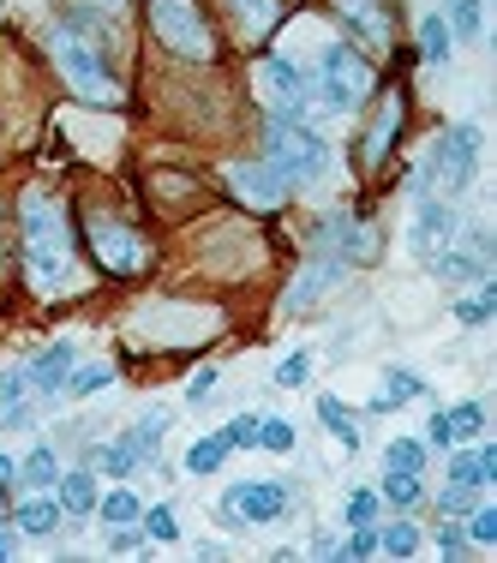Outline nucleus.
<instances>
[{
  "label": "nucleus",
  "instance_id": "27",
  "mask_svg": "<svg viewBox=\"0 0 497 563\" xmlns=\"http://www.w3.org/2000/svg\"><path fill=\"white\" fill-rule=\"evenodd\" d=\"M222 455H228V438H198V444L186 450V467H192V474H217Z\"/></svg>",
  "mask_w": 497,
  "mask_h": 563
},
{
  "label": "nucleus",
  "instance_id": "31",
  "mask_svg": "<svg viewBox=\"0 0 497 563\" xmlns=\"http://www.w3.org/2000/svg\"><path fill=\"white\" fill-rule=\"evenodd\" d=\"M420 55H426V60H443V55H450V24H443V19H426V24H420Z\"/></svg>",
  "mask_w": 497,
  "mask_h": 563
},
{
  "label": "nucleus",
  "instance_id": "11",
  "mask_svg": "<svg viewBox=\"0 0 497 563\" xmlns=\"http://www.w3.org/2000/svg\"><path fill=\"white\" fill-rule=\"evenodd\" d=\"M228 192H234L240 205H252V210H276V205H288L294 186L281 180L270 163H234L228 168Z\"/></svg>",
  "mask_w": 497,
  "mask_h": 563
},
{
  "label": "nucleus",
  "instance_id": "45",
  "mask_svg": "<svg viewBox=\"0 0 497 563\" xmlns=\"http://www.w3.org/2000/svg\"><path fill=\"white\" fill-rule=\"evenodd\" d=\"M90 7H102V12H120V7H126V0H90Z\"/></svg>",
  "mask_w": 497,
  "mask_h": 563
},
{
  "label": "nucleus",
  "instance_id": "41",
  "mask_svg": "<svg viewBox=\"0 0 497 563\" xmlns=\"http://www.w3.org/2000/svg\"><path fill=\"white\" fill-rule=\"evenodd\" d=\"M438 552H443V558H462V552H467V533L455 528V521H443V528H438Z\"/></svg>",
  "mask_w": 497,
  "mask_h": 563
},
{
  "label": "nucleus",
  "instance_id": "19",
  "mask_svg": "<svg viewBox=\"0 0 497 563\" xmlns=\"http://www.w3.org/2000/svg\"><path fill=\"white\" fill-rule=\"evenodd\" d=\"M378 552H384V558H413V552H420V528H413L408 516H401V521H384V528H378Z\"/></svg>",
  "mask_w": 497,
  "mask_h": 563
},
{
  "label": "nucleus",
  "instance_id": "23",
  "mask_svg": "<svg viewBox=\"0 0 497 563\" xmlns=\"http://www.w3.org/2000/svg\"><path fill=\"white\" fill-rule=\"evenodd\" d=\"M450 36H467V43H474L479 31H486V12H479V0H450Z\"/></svg>",
  "mask_w": 497,
  "mask_h": 563
},
{
  "label": "nucleus",
  "instance_id": "42",
  "mask_svg": "<svg viewBox=\"0 0 497 563\" xmlns=\"http://www.w3.org/2000/svg\"><path fill=\"white\" fill-rule=\"evenodd\" d=\"M205 396H217V366L192 372V384H186V401H205Z\"/></svg>",
  "mask_w": 497,
  "mask_h": 563
},
{
  "label": "nucleus",
  "instance_id": "39",
  "mask_svg": "<svg viewBox=\"0 0 497 563\" xmlns=\"http://www.w3.org/2000/svg\"><path fill=\"white\" fill-rule=\"evenodd\" d=\"M306 372H312V360H306V354H288V360L276 366V384H281V390H294V384H306Z\"/></svg>",
  "mask_w": 497,
  "mask_h": 563
},
{
  "label": "nucleus",
  "instance_id": "15",
  "mask_svg": "<svg viewBox=\"0 0 497 563\" xmlns=\"http://www.w3.org/2000/svg\"><path fill=\"white\" fill-rule=\"evenodd\" d=\"M450 234H455L450 205H438V198H420V217H413V252H420V258H432V252L450 246Z\"/></svg>",
  "mask_w": 497,
  "mask_h": 563
},
{
  "label": "nucleus",
  "instance_id": "40",
  "mask_svg": "<svg viewBox=\"0 0 497 563\" xmlns=\"http://www.w3.org/2000/svg\"><path fill=\"white\" fill-rule=\"evenodd\" d=\"M372 516H378V492H354V498H347V521L360 528V521H372Z\"/></svg>",
  "mask_w": 497,
  "mask_h": 563
},
{
  "label": "nucleus",
  "instance_id": "46",
  "mask_svg": "<svg viewBox=\"0 0 497 563\" xmlns=\"http://www.w3.org/2000/svg\"><path fill=\"white\" fill-rule=\"evenodd\" d=\"M0 558H12V540H7V533H0Z\"/></svg>",
  "mask_w": 497,
  "mask_h": 563
},
{
  "label": "nucleus",
  "instance_id": "26",
  "mask_svg": "<svg viewBox=\"0 0 497 563\" xmlns=\"http://www.w3.org/2000/svg\"><path fill=\"white\" fill-rule=\"evenodd\" d=\"M97 462H102V474L126 479L132 467H139V444H132V438H120V444H102V450H97Z\"/></svg>",
  "mask_w": 497,
  "mask_h": 563
},
{
  "label": "nucleus",
  "instance_id": "1",
  "mask_svg": "<svg viewBox=\"0 0 497 563\" xmlns=\"http://www.w3.org/2000/svg\"><path fill=\"white\" fill-rule=\"evenodd\" d=\"M19 258H24V282L36 294H73L78 288V234L73 217L55 192L31 186L19 198Z\"/></svg>",
  "mask_w": 497,
  "mask_h": 563
},
{
  "label": "nucleus",
  "instance_id": "36",
  "mask_svg": "<svg viewBox=\"0 0 497 563\" xmlns=\"http://www.w3.org/2000/svg\"><path fill=\"white\" fill-rule=\"evenodd\" d=\"M335 552H342V558H372V552H378V528H372V521H360V528H354V540H347V545H335Z\"/></svg>",
  "mask_w": 497,
  "mask_h": 563
},
{
  "label": "nucleus",
  "instance_id": "34",
  "mask_svg": "<svg viewBox=\"0 0 497 563\" xmlns=\"http://www.w3.org/2000/svg\"><path fill=\"white\" fill-rule=\"evenodd\" d=\"M144 533H151V540H174V533H180V528H174V509L168 504H156V509H144Z\"/></svg>",
  "mask_w": 497,
  "mask_h": 563
},
{
  "label": "nucleus",
  "instance_id": "13",
  "mask_svg": "<svg viewBox=\"0 0 497 563\" xmlns=\"http://www.w3.org/2000/svg\"><path fill=\"white\" fill-rule=\"evenodd\" d=\"M228 24H234V36L246 48H264L276 36V24L288 19V0H222Z\"/></svg>",
  "mask_w": 497,
  "mask_h": 563
},
{
  "label": "nucleus",
  "instance_id": "44",
  "mask_svg": "<svg viewBox=\"0 0 497 563\" xmlns=\"http://www.w3.org/2000/svg\"><path fill=\"white\" fill-rule=\"evenodd\" d=\"M12 474H19V467H12V462H7V455H0V492H7V486H12Z\"/></svg>",
  "mask_w": 497,
  "mask_h": 563
},
{
  "label": "nucleus",
  "instance_id": "28",
  "mask_svg": "<svg viewBox=\"0 0 497 563\" xmlns=\"http://www.w3.org/2000/svg\"><path fill=\"white\" fill-rule=\"evenodd\" d=\"M97 509H102V521H109V528H126V521H139V516H144L132 492H109V498H102Z\"/></svg>",
  "mask_w": 497,
  "mask_h": 563
},
{
  "label": "nucleus",
  "instance_id": "29",
  "mask_svg": "<svg viewBox=\"0 0 497 563\" xmlns=\"http://www.w3.org/2000/svg\"><path fill=\"white\" fill-rule=\"evenodd\" d=\"M102 384H114V372H109V366H85V372H66L60 390H66V396H97Z\"/></svg>",
  "mask_w": 497,
  "mask_h": 563
},
{
  "label": "nucleus",
  "instance_id": "25",
  "mask_svg": "<svg viewBox=\"0 0 497 563\" xmlns=\"http://www.w3.org/2000/svg\"><path fill=\"white\" fill-rule=\"evenodd\" d=\"M413 396H426V384L420 378H413V372H389V378H384V396L378 401H372V408H396V401H413Z\"/></svg>",
  "mask_w": 497,
  "mask_h": 563
},
{
  "label": "nucleus",
  "instance_id": "10",
  "mask_svg": "<svg viewBox=\"0 0 497 563\" xmlns=\"http://www.w3.org/2000/svg\"><path fill=\"white\" fill-rule=\"evenodd\" d=\"M401 120H408V97H401V90H384L378 114L366 120V132H360V168L366 174L389 163V151H396V139H401Z\"/></svg>",
  "mask_w": 497,
  "mask_h": 563
},
{
  "label": "nucleus",
  "instance_id": "6",
  "mask_svg": "<svg viewBox=\"0 0 497 563\" xmlns=\"http://www.w3.org/2000/svg\"><path fill=\"white\" fill-rule=\"evenodd\" d=\"M372 90H378V73H372V60L360 55V48L330 43L324 55H318V97H324L330 109H360Z\"/></svg>",
  "mask_w": 497,
  "mask_h": 563
},
{
  "label": "nucleus",
  "instance_id": "17",
  "mask_svg": "<svg viewBox=\"0 0 497 563\" xmlns=\"http://www.w3.org/2000/svg\"><path fill=\"white\" fill-rule=\"evenodd\" d=\"M492 474H497V450H492V444H486V450H462V455L450 462V486H467V492H479Z\"/></svg>",
  "mask_w": 497,
  "mask_h": 563
},
{
  "label": "nucleus",
  "instance_id": "37",
  "mask_svg": "<svg viewBox=\"0 0 497 563\" xmlns=\"http://www.w3.org/2000/svg\"><path fill=\"white\" fill-rule=\"evenodd\" d=\"M492 306H497V288H486L479 300H462V306H455V318H462V324H486Z\"/></svg>",
  "mask_w": 497,
  "mask_h": 563
},
{
  "label": "nucleus",
  "instance_id": "14",
  "mask_svg": "<svg viewBox=\"0 0 497 563\" xmlns=\"http://www.w3.org/2000/svg\"><path fill=\"white\" fill-rule=\"evenodd\" d=\"M479 426H486V408H479V401H455V408H438L432 413V426H426V432H432L438 450H450V444H474Z\"/></svg>",
  "mask_w": 497,
  "mask_h": 563
},
{
  "label": "nucleus",
  "instance_id": "43",
  "mask_svg": "<svg viewBox=\"0 0 497 563\" xmlns=\"http://www.w3.org/2000/svg\"><path fill=\"white\" fill-rule=\"evenodd\" d=\"M24 390H31V372H24V366H19V372H7V378H0V396H7V401H19Z\"/></svg>",
  "mask_w": 497,
  "mask_h": 563
},
{
  "label": "nucleus",
  "instance_id": "33",
  "mask_svg": "<svg viewBox=\"0 0 497 563\" xmlns=\"http://www.w3.org/2000/svg\"><path fill=\"white\" fill-rule=\"evenodd\" d=\"M258 444L276 450V455H288L294 450V426L288 420H258Z\"/></svg>",
  "mask_w": 497,
  "mask_h": 563
},
{
  "label": "nucleus",
  "instance_id": "30",
  "mask_svg": "<svg viewBox=\"0 0 497 563\" xmlns=\"http://www.w3.org/2000/svg\"><path fill=\"white\" fill-rule=\"evenodd\" d=\"M163 432H168V413L156 408V413H144L139 420V432H132V444H139V455H156V444H163Z\"/></svg>",
  "mask_w": 497,
  "mask_h": 563
},
{
  "label": "nucleus",
  "instance_id": "9",
  "mask_svg": "<svg viewBox=\"0 0 497 563\" xmlns=\"http://www.w3.org/2000/svg\"><path fill=\"white\" fill-rule=\"evenodd\" d=\"M474 168H479V132H474V126L443 132L438 151H432V180H438V192H467Z\"/></svg>",
  "mask_w": 497,
  "mask_h": 563
},
{
  "label": "nucleus",
  "instance_id": "22",
  "mask_svg": "<svg viewBox=\"0 0 497 563\" xmlns=\"http://www.w3.org/2000/svg\"><path fill=\"white\" fill-rule=\"evenodd\" d=\"M384 498L396 504V509H413L426 498V486H420V474H401V467H389L384 474Z\"/></svg>",
  "mask_w": 497,
  "mask_h": 563
},
{
  "label": "nucleus",
  "instance_id": "21",
  "mask_svg": "<svg viewBox=\"0 0 497 563\" xmlns=\"http://www.w3.org/2000/svg\"><path fill=\"white\" fill-rule=\"evenodd\" d=\"M318 420H324L330 432H335V444L360 450V426H354V413H347V408H342V401H335V396H324V401H318Z\"/></svg>",
  "mask_w": 497,
  "mask_h": 563
},
{
  "label": "nucleus",
  "instance_id": "24",
  "mask_svg": "<svg viewBox=\"0 0 497 563\" xmlns=\"http://www.w3.org/2000/svg\"><path fill=\"white\" fill-rule=\"evenodd\" d=\"M19 479H24V486H36V492H43V486H55V479H60L55 450H31V455H24V467H19Z\"/></svg>",
  "mask_w": 497,
  "mask_h": 563
},
{
  "label": "nucleus",
  "instance_id": "7",
  "mask_svg": "<svg viewBox=\"0 0 497 563\" xmlns=\"http://www.w3.org/2000/svg\"><path fill=\"white\" fill-rule=\"evenodd\" d=\"M281 509H288V486L281 479H240V486L222 492L228 528H258V521H276Z\"/></svg>",
  "mask_w": 497,
  "mask_h": 563
},
{
  "label": "nucleus",
  "instance_id": "2",
  "mask_svg": "<svg viewBox=\"0 0 497 563\" xmlns=\"http://www.w3.org/2000/svg\"><path fill=\"white\" fill-rule=\"evenodd\" d=\"M48 55H55V66H60V78H66L73 97L97 102V109H114V102H120L109 31H102L97 12H66L55 31H48Z\"/></svg>",
  "mask_w": 497,
  "mask_h": 563
},
{
  "label": "nucleus",
  "instance_id": "3",
  "mask_svg": "<svg viewBox=\"0 0 497 563\" xmlns=\"http://www.w3.org/2000/svg\"><path fill=\"white\" fill-rule=\"evenodd\" d=\"M151 36L180 60H217V31L198 0H151Z\"/></svg>",
  "mask_w": 497,
  "mask_h": 563
},
{
  "label": "nucleus",
  "instance_id": "18",
  "mask_svg": "<svg viewBox=\"0 0 497 563\" xmlns=\"http://www.w3.org/2000/svg\"><path fill=\"white\" fill-rule=\"evenodd\" d=\"M12 528H19V533H36V540H48V533L60 528V504H55V498L19 504V516H12Z\"/></svg>",
  "mask_w": 497,
  "mask_h": 563
},
{
  "label": "nucleus",
  "instance_id": "38",
  "mask_svg": "<svg viewBox=\"0 0 497 563\" xmlns=\"http://www.w3.org/2000/svg\"><path fill=\"white\" fill-rule=\"evenodd\" d=\"M497 540V509H474V521H467V545H492Z\"/></svg>",
  "mask_w": 497,
  "mask_h": 563
},
{
  "label": "nucleus",
  "instance_id": "8",
  "mask_svg": "<svg viewBox=\"0 0 497 563\" xmlns=\"http://www.w3.org/2000/svg\"><path fill=\"white\" fill-rule=\"evenodd\" d=\"M335 19L354 31V43L366 48V55H389L396 48V7L389 0H330Z\"/></svg>",
  "mask_w": 497,
  "mask_h": 563
},
{
  "label": "nucleus",
  "instance_id": "35",
  "mask_svg": "<svg viewBox=\"0 0 497 563\" xmlns=\"http://www.w3.org/2000/svg\"><path fill=\"white\" fill-rule=\"evenodd\" d=\"M222 438H228V450H252V444H258V413H240Z\"/></svg>",
  "mask_w": 497,
  "mask_h": 563
},
{
  "label": "nucleus",
  "instance_id": "12",
  "mask_svg": "<svg viewBox=\"0 0 497 563\" xmlns=\"http://www.w3.org/2000/svg\"><path fill=\"white\" fill-rule=\"evenodd\" d=\"M258 97L270 102L276 114H288V120H300L306 114V73L294 60H258Z\"/></svg>",
  "mask_w": 497,
  "mask_h": 563
},
{
  "label": "nucleus",
  "instance_id": "32",
  "mask_svg": "<svg viewBox=\"0 0 497 563\" xmlns=\"http://www.w3.org/2000/svg\"><path fill=\"white\" fill-rule=\"evenodd\" d=\"M384 462H389V467H401V474H420V462H426V444H413V438H396Z\"/></svg>",
  "mask_w": 497,
  "mask_h": 563
},
{
  "label": "nucleus",
  "instance_id": "16",
  "mask_svg": "<svg viewBox=\"0 0 497 563\" xmlns=\"http://www.w3.org/2000/svg\"><path fill=\"white\" fill-rule=\"evenodd\" d=\"M24 372H31V390L55 396L60 384H66V372H73V347H66V342L43 347V354H36V360H31V366H24Z\"/></svg>",
  "mask_w": 497,
  "mask_h": 563
},
{
  "label": "nucleus",
  "instance_id": "4",
  "mask_svg": "<svg viewBox=\"0 0 497 563\" xmlns=\"http://www.w3.org/2000/svg\"><path fill=\"white\" fill-rule=\"evenodd\" d=\"M264 163H270L288 186H300V180H318V174L330 168V144L318 139L306 120L276 114L270 120V151H264Z\"/></svg>",
  "mask_w": 497,
  "mask_h": 563
},
{
  "label": "nucleus",
  "instance_id": "5",
  "mask_svg": "<svg viewBox=\"0 0 497 563\" xmlns=\"http://www.w3.org/2000/svg\"><path fill=\"white\" fill-rule=\"evenodd\" d=\"M85 240H90V258H97L109 276L151 271V240H144L132 222L109 217V210H85Z\"/></svg>",
  "mask_w": 497,
  "mask_h": 563
},
{
  "label": "nucleus",
  "instance_id": "20",
  "mask_svg": "<svg viewBox=\"0 0 497 563\" xmlns=\"http://www.w3.org/2000/svg\"><path fill=\"white\" fill-rule=\"evenodd\" d=\"M60 509L90 516V509H97V479L90 474H60Z\"/></svg>",
  "mask_w": 497,
  "mask_h": 563
}]
</instances>
